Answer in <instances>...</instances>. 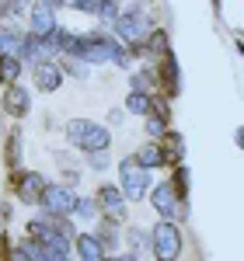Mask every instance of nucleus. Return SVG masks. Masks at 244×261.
Returning <instances> with one entry per match:
<instances>
[{"label": "nucleus", "mask_w": 244, "mask_h": 261, "mask_svg": "<svg viewBox=\"0 0 244 261\" xmlns=\"http://www.w3.org/2000/svg\"><path fill=\"white\" fill-rule=\"evenodd\" d=\"M63 136L81 153H94V150L112 146V125H102V122H91V119H70L63 125Z\"/></svg>", "instance_id": "f257e3e1"}, {"label": "nucleus", "mask_w": 244, "mask_h": 261, "mask_svg": "<svg viewBox=\"0 0 244 261\" xmlns=\"http://www.w3.org/2000/svg\"><path fill=\"white\" fill-rule=\"evenodd\" d=\"M112 28H115V35L133 49V56H140L143 53V39H147V14H143L140 0H133L129 7H122L119 18L112 21Z\"/></svg>", "instance_id": "f03ea898"}, {"label": "nucleus", "mask_w": 244, "mask_h": 261, "mask_svg": "<svg viewBox=\"0 0 244 261\" xmlns=\"http://www.w3.org/2000/svg\"><path fill=\"white\" fill-rule=\"evenodd\" d=\"M119 188L126 192L129 202H143V195H150L154 178H150V167H143V164L136 161V153L119 161Z\"/></svg>", "instance_id": "7ed1b4c3"}, {"label": "nucleus", "mask_w": 244, "mask_h": 261, "mask_svg": "<svg viewBox=\"0 0 244 261\" xmlns=\"http://www.w3.org/2000/svg\"><path fill=\"white\" fill-rule=\"evenodd\" d=\"M150 254L161 261H171L182 254V230L175 220H161L150 230Z\"/></svg>", "instance_id": "20e7f679"}, {"label": "nucleus", "mask_w": 244, "mask_h": 261, "mask_svg": "<svg viewBox=\"0 0 244 261\" xmlns=\"http://www.w3.org/2000/svg\"><path fill=\"white\" fill-rule=\"evenodd\" d=\"M77 199H81V195H77L70 185H45L39 209H42V213H53V216H74Z\"/></svg>", "instance_id": "39448f33"}, {"label": "nucleus", "mask_w": 244, "mask_h": 261, "mask_svg": "<svg viewBox=\"0 0 244 261\" xmlns=\"http://www.w3.org/2000/svg\"><path fill=\"white\" fill-rule=\"evenodd\" d=\"M45 185H49V181H45V174H39V171H14V174H11V188H14L18 202H25V205H39Z\"/></svg>", "instance_id": "423d86ee"}, {"label": "nucleus", "mask_w": 244, "mask_h": 261, "mask_svg": "<svg viewBox=\"0 0 244 261\" xmlns=\"http://www.w3.org/2000/svg\"><path fill=\"white\" fill-rule=\"evenodd\" d=\"M150 205H154V213L161 216V220H178V205H182V195H178V188L171 185V181H154V188H150Z\"/></svg>", "instance_id": "0eeeda50"}, {"label": "nucleus", "mask_w": 244, "mask_h": 261, "mask_svg": "<svg viewBox=\"0 0 244 261\" xmlns=\"http://www.w3.org/2000/svg\"><path fill=\"white\" fill-rule=\"evenodd\" d=\"M63 73H66V70H63V63L49 60V56L32 63V84L39 87L42 94H56V91L63 87Z\"/></svg>", "instance_id": "6e6552de"}, {"label": "nucleus", "mask_w": 244, "mask_h": 261, "mask_svg": "<svg viewBox=\"0 0 244 261\" xmlns=\"http://www.w3.org/2000/svg\"><path fill=\"white\" fill-rule=\"evenodd\" d=\"M25 18H28V32L39 35V39H53L56 28H60V21H56V7H49V4H42V0H35V4L28 7Z\"/></svg>", "instance_id": "1a4fd4ad"}, {"label": "nucleus", "mask_w": 244, "mask_h": 261, "mask_svg": "<svg viewBox=\"0 0 244 261\" xmlns=\"http://www.w3.org/2000/svg\"><path fill=\"white\" fill-rule=\"evenodd\" d=\"M94 199H98V205H102V216H112V220H126V192H122L119 185H102V188H98V195H94Z\"/></svg>", "instance_id": "9d476101"}, {"label": "nucleus", "mask_w": 244, "mask_h": 261, "mask_svg": "<svg viewBox=\"0 0 244 261\" xmlns=\"http://www.w3.org/2000/svg\"><path fill=\"white\" fill-rule=\"evenodd\" d=\"M4 112L11 119H25L32 112V94L21 84H4Z\"/></svg>", "instance_id": "9b49d317"}, {"label": "nucleus", "mask_w": 244, "mask_h": 261, "mask_svg": "<svg viewBox=\"0 0 244 261\" xmlns=\"http://www.w3.org/2000/svg\"><path fill=\"white\" fill-rule=\"evenodd\" d=\"M74 254L84 258V261L108 258V251H105V244L98 241V233H94V230H81V233L74 237Z\"/></svg>", "instance_id": "f8f14e48"}, {"label": "nucleus", "mask_w": 244, "mask_h": 261, "mask_svg": "<svg viewBox=\"0 0 244 261\" xmlns=\"http://www.w3.org/2000/svg\"><path fill=\"white\" fill-rule=\"evenodd\" d=\"M157 77H161V91L164 94H178L182 91V70H178V60H175V53H167L161 56V70H157Z\"/></svg>", "instance_id": "ddd939ff"}, {"label": "nucleus", "mask_w": 244, "mask_h": 261, "mask_svg": "<svg viewBox=\"0 0 244 261\" xmlns=\"http://www.w3.org/2000/svg\"><path fill=\"white\" fill-rule=\"evenodd\" d=\"M115 223L119 220H112V216H102V220L94 223V226H98V230H94V233H98V241L105 244V251H108V258H112V254H115V251H119V226H115Z\"/></svg>", "instance_id": "4468645a"}, {"label": "nucleus", "mask_w": 244, "mask_h": 261, "mask_svg": "<svg viewBox=\"0 0 244 261\" xmlns=\"http://www.w3.org/2000/svg\"><path fill=\"white\" fill-rule=\"evenodd\" d=\"M21 143H25V129L21 125H11L7 129V140H4V161H7V167H18L21 164Z\"/></svg>", "instance_id": "2eb2a0df"}, {"label": "nucleus", "mask_w": 244, "mask_h": 261, "mask_svg": "<svg viewBox=\"0 0 244 261\" xmlns=\"http://www.w3.org/2000/svg\"><path fill=\"white\" fill-rule=\"evenodd\" d=\"M21 45H25V32L14 24H4L0 28V56H21Z\"/></svg>", "instance_id": "dca6fc26"}, {"label": "nucleus", "mask_w": 244, "mask_h": 261, "mask_svg": "<svg viewBox=\"0 0 244 261\" xmlns=\"http://www.w3.org/2000/svg\"><path fill=\"white\" fill-rule=\"evenodd\" d=\"M136 161L143 164V167H164L167 164V150H164V143L161 140H150L147 146H140V153H136Z\"/></svg>", "instance_id": "f3484780"}, {"label": "nucleus", "mask_w": 244, "mask_h": 261, "mask_svg": "<svg viewBox=\"0 0 244 261\" xmlns=\"http://www.w3.org/2000/svg\"><path fill=\"white\" fill-rule=\"evenodd\" d=\"M126 244H129V251L122 254V258H143V251L150 247V230H140V226H129L126 230Z\"/></svg>", "instance_id": "a211bd4d"}, {"label": "nucleus", "mask_w": 244, "mask_h": 261, "mask_svg": "<svg viewBox=\"0 0 244 261\" xmlns=\"http://www.w3.org/2000/svg\"><path fill=\"white\" fill-rule=\"evenodd\" d=\"M143 53H150V56H167V53H171L167 32H164V28H154V32L143 39Z\"/></svg>", "instance_id": "6ab92c4d"}, {"label": "nucleus", "mask_w": 244, "mask_h": 261, "mask_svg": "<svg viewBox=\"0 0 244 261\" xmlns=\"http://www.w3.org/2000/svg\"><path fill=\"white\" fill-rule=\"evenodd\" d=\"M126 112L129 115H150L154 112V94H147V91H129V98H126Z\"/></svg>", "instance_id": "aec40b11"}, {"label": "nucleus", "mask_w": 244, "mask_h": 261, "mask_svg": "<svg viewBox=\"0 0 244 261\" xmlns=\"http://www.w3.org/2000/svg\"><path fill=\"white\" fill-rule=\"evenodd\" d=\"M28 7H32V0H0V21L4 24H14L18 18L28 14Z\"/></svg>", "instance_id": "412c9836"}, {"label": "nucleus", "mask_w": 244, "mask_h": 261, "mask_svg": "<svg viewBox=\"0 0 244 261\" xmlns=\"http://www.w3.org/2000/svg\"><path fill=\"white\" fill-rule=\"evenodd\" d=\"M74 216L81 223H98L102 220V205H98V199H77V209H74Z\"/></svg>", "instance_id": "4be33fe9"}, {"label": "nucleus", "mask_w": 244, "mask_h": 261, "mask_svg": "<svg viewBox=\"0 0 244 261\" xmlns=\"http://www.w3.org/2000/svg\"><path fill=\"white\" fill-rule=\"evenodd\" d=\"M161 143H164V150H167V167H171V164H178L185 157V140L175 133V129H167V136H164Z\"/></svg>", "instance_id": "5701e85b"}, {"label": "nucleus", "mask_w": 244, "mask_h": 261, "mask_svg": "<svg viewBox=\"0 0 244 261\" xmlns=\"http://www.w3.org/2000/svg\"><path fill=\"white\" fill-rule=\"evenodd\" d=\"M21 56H0V84H18L21 77Z\"/></svg>", "instance_id": "b1692460"}, {"label": "nucleus", "mask_w": 244, "mask_h": 261, "mask_svg": "<svg viewBox=\"0 0 244 261\" xmlns=\"http://www.w3.org/2000/svg\"><path fill=\"white\" fill-rule=\"evenodd\" d=\"M63 70H66V73H70V77H87V73H91V63L84 60V56H63Z\"/></svg>", "instance_id": "393cba45"}, {"label": "nucleus", "mask_w": 244, "mask_h": 261, "mask_svg": "<svg viewBox=\"0 0 244 261\" xmlns=\"http://www.w3.org/2000/svg\"><path fill=\"white\" fill-rule=\"evenodd\" d=\"M188 181H192V174H188V167L178 161V164H175V171H171V185L178 188V195H182V199H188Z\"/></svg>", "instance_id": "a878e982"}, {"label": "nucleus", "mask_w": 244, "mask_h": 261, "mask_svg": "<svg viewBox=\"0 0 244 261\" xmlns=\"http://www.w3.org/2000/svg\"><path fill=\"white\" fill-rule=\"evenodd\" d=\"M91 171H105V167H112V157H108V150H94V153H87L84 157Z\"/></svg>", "instance_id": "bb28decb"}, {"label": "nucleus", "mask_w": 244, "mask_h": 261, "mask_svg": "<svg viewBox=\"0 0 244 261\" xmlns=\"http://www.w3.org/2000/svg\"><path fill=\"white\" fill-rule=\"evenodd\" d=\"M94 4H98V0H66L63 7H74V11H84V14H94Z\"/></svg>", "instance_id": "cd10ccee"}, {"label": "nucleus", "mask_w": 244, "mask_h": 261, "mask_svg": "<svg viewBox=\"0 0 244 261\" xmlns=\"http://www.w3.org/2000/svg\"><path fill=\"white\" fill-rule=\"evenodd\" d=\"M122 119H126V112H119V108H108V115H105V122L115 129V125H122Z\"/></svg>", "instance_id": "c85d7f7f"}, {"label": "nucleus", "mask_w": 244, "mask_h": 261, "mask_svg": "<svg viewBox=\"0 0 244 261\" xmlns=\"http://www.w3.org/2000/svg\"><path fill=\"white\" fill-rule=\"evenodd\" d=\"M234 143H237V146H241V150H244V125H241V129H237V133H234Z\"/></svg>", "instance_id": "c756f323"}, {"label": "nucleus", "mask_w": 244, "mask_h": 261, "mask_svg": "<svg viewBox=\"0 0 244 261\" xmlns=\"http://www.w3.org/2000/svg\"><path fill=\"white\" fill-rule=\"evenodd\" d=\"M42 4H49V7H56V11H60V7L66 4V0H42Z\"/></svg>", "instance_id": "7c9ffc66"}, {"label": "nucleus", "mask_w": 244, "mask_h": 261, "mask_svg": "<svg viewBox=\"0 0 244 261\" xmlns=\"http://www.w3.org/2000/svg\"><path fill=\"white\" fill-rule=\"evenodd\" d=\"M213 11H216V18H220V0H213Z\"/></svg>", "instance_id": "2f4dec72"}]
</instances>
